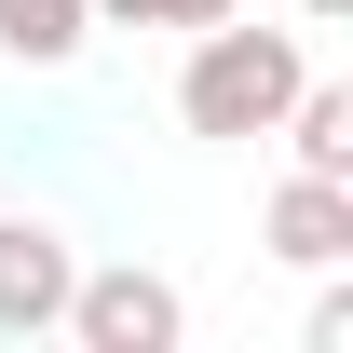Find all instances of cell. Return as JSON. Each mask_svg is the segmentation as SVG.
<instances>
[{
    "label": "cell",
    "instance_id": "cell-1",
    "mask_svg": "<svg viewBox=\"0 0 353 353\" xmlns=\"http://www.w3.org/2000/svg\"><path fill=\"white\" fill-rule=\"evenodd\" d=\"M299 28H245V14H218V28H190V68H176V123L190 136H272V109L299 95Z\"/></svg>",
    "mask_w": 353,
    "mask_h": 353
},
{
    "label": "cell",
    "instance_id": "cell-2",
    "mask_svg": "<svg viewBox=\"0 0 353 353\" xmlns=\"http://www.w3.org/2000/svg\"><path fill=\"white\" fill-rule=\"evenodd\" d=\"M54 326H68V340L82 353H176L190 340V299H176L163 272H68V312H54Z\"/></svg>",
    "mask_w": 353,
    "mask_h": 353
},
{
    "label": "cell",
    "instance_id": "cell-3",
    "mask_svg": "<svg viewBox=\"0 0 353 353\" xmlns=\"http://www.w3.org/2000/svg\"><path fill=\"white\" fill-rule=\"evenodd\" d=\"M68 231H41V218H0V340H41L54 312H68Z\"/></svg>",
    "mask_w": 353,
    "mask_h": 353
},
{
    "label": "cell",
    "instance_id": "cell-4",
    "mask_svg": "<svg viewBox=\"0 0 353 353\" xmlns=\"http://www.w3.org/2000/svg\"><path fill=\"white\" fill-rule=\"evenodd\" d=\"M272 259H285V272H340L353 259V176H299V163H285V190H272Z\"/></svg>",
    "mask_w": 353,
    "mask_h": 353
},
{
    "label": "cell",
    "instance_id": "cell-5",
    "mask_svg": "<svg viewBox=\"0 0 353 353\" xmlns=\"http://www.w3.org/2000/svg\"><path fill=\"white\" fill-rule=\"evenodd\" d=\"M272 136L299 150V176H353V82H299L272 109Z\"/></svg>",
    "mask_w": 353,
    "mask_h": 353
},
{
    "label": "cell",
    "instance_id": "cell-6",
    "mask_svg": "<svg viewBox=\"0 0 353 353\" xmlns=\"http://www.w3.org/2000/svg\"><path fill=\"white\" fill-rule=\"evenodd\" d=\"M95 41V0H0V54L14 68H68Z\"/></svg>",
    "mask_w": 353,
    "mask_h": 353
},
{
    "label": "cell",
    "instance_id": "cell-7",
    "mask_svg": "<svg viewBox=\"0 0 353 353\" xmlns=\"http://www.w3.org/2000/svg\"><path fill=\"white\" fill-rule=\"evenodd\" d=\"M245 0H95V28H218Z\"/></svg>",
    "mask_w": 353,
    "mask_h": 353
},
{
    "label": "cell",
    "instance_id": "cell-8",
    "mask_svg": "<svg viewBox=\"0 0 353 353\" xmlns=\"http://www.w3.org/2000/svg\"><path fill=\"white\" fill-rule=\"evenodd\" d=\"M340 14H353V0H299V28H340Z\"/></svg>",
    "mask_w": 353,
    "mask_h": 353
}]
</instances>
